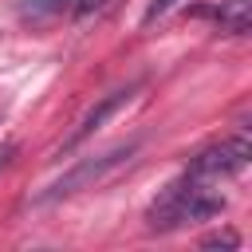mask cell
I'll return each instance as SVG.
<instances>
[{
  "label": "cell",
  "mask_w": 252,
  "mask_h": 252,
  "mask_svg": "<svg viewBox=\"0 0 252 252\" xmlns=\"http://www.w3.org/2000/svg\"><path fill=\"white\" fill-rule=\"evenodd\" d=\"M134 150H138V142H126V146H114V150H106V154H98V158H87V161H79L71 173H63L39 201H59V197H71V193H79V189H87V185H98L106 173H114L118 165H126L130 158H134Z\"/></svg>",
  "instance_id": "cell-2"
},
{
  "label": "cell",
  "mask_w": 252,
  "mask_h": 252,
  "mask_svg": "<svg viewBox=\"0 0 252 252\" xmlns=\"http://www.w3.org/2000/svg\"><path fill=\"white\" fill-rule=\"evenodd\" d=\"M201 248H240V236L236 232H213L201 240Z\"/></svg>",
  "instance_id": "cell-7"
},
{
  "label": "cell",
  "mask_w": 252,
  "mask_h": 252,
  "mask_svg": "<svg viewBox=\"0 0 252 252\" xmlns=\"http://www.w3.org/2000/svg\"><path fill=\"white\" fill-rule=\"evenodd\" d=\"M134 91H138V83H130V87H118V91L102 94V98H98V102H94V106L83 114V122H79V126L67 134V142L59 146V158H63V154H71L75 146H83V142H87V138H91V134H94V130H98V126H102V122H106L114 110H122V106L134 98Z\"/></svg>",
  "instance_id": "cell-4"
},
{
  "label": "cell",
  "mask_w": 252,
  "mask_h": 252,
  "mask_svg": "<svg viewBox=\"0 0 252 252\" xmlns=\"http://www.w3.org/2000/svg\"><path fill=\"white\" fill-rule=\"evenodd\" d=\"M106 4H110V0H79V4H75V20H91V16L102 12Z\"/></svg>",
  "instance_id": "cell-9"
},
{
  "label": "cell",
  "mask_w": 252,
  "mask_h": 252,
  "mask_svg": "<svg viewBox=\"0 0 252 252\" xmlns=\"http://www.w3.org/2000/svg\"><path fill=\"white\" fill-rule=\"evenodd\" d=\"M59 12H67V0H28V4H20L24 20H47V16H59Z\"/></svg>",
  "instance_id": "cell-6"
},
{
  "label": "cell",
  "mask_w": 252,
  "mask_h": 252,
  "mask_svg": "<svg viewBox=\"0 0 252 252\" xmlns=\"http://www.w3.org/2000/svg\"><path fill=\"white\" fill-rule=\"evenodd\" d=\"M12 154H16V146H12V142H8V146H0V169L12 161Z\"/></svg>",
  "instance_id": "cell-10"
},
{
  "label": "cell",
  "mask_w": 252,
  "mask_h": 252,
  "mask_svg": "<svg viewBox=\"0 0 252 252\" xmlns=\"http://www.w3.org/2000/svg\"><path fill=\"white\" fill-rule=\"evenodd\" d=\"M248 158H252V142H248V134L240 130V134H232V138L201 150V154L193 158L189 173H193V177H232V173H244Z\"/></svg>",
  "instance_id": "cell-3"
},
{
  "label": "cell",
  "mask_w": 252,
  "mask_h": 252,
  "mask_svg": "<svg viewBox=\"0 0 252 252\" xmlns=\"http://www.w3.org/2000/svg\"><path fill=\"white\" fill-rule=\"evenodd\" d=\"M220 209H224V197H220L217 189H209L205 177L185 173V177H177V181L150 205L146 224H150L154 232H173V228H181V224L209 220V217H217Z\"/></svg>",
  "instance_id": "cell-1"
},
{
  "label": "cell",
  "mask_w": 252,
  "mask_h": 252,
  "mask_svg": "<svg viewBox=\"0 0 252 252\" xmlns=\"http://www.w3.org/2000/svg\"><path fill=\"white\" fill-rule=\"evenodd\" d=\"M224 35H244L252 28V0H220L217 8H205Z\"/></svg>",
  "instance_id": "cell-5"
},
{
  "label": "cell",
  "mask_w": 252,
  "mask_h": 252,
  "mask_svg": "<svg viewBox=\"0 0 252 252\" xmlns=\"http://www.w3.org/2000/svg\"><path fill=\"white\" fill-rule=\"evenodd\" d=\"M177 4H181V0H150V4H146V16H142V20H146V24H154V20H161L165 12H173Z\"/></svg>",
  "instance_id": "cell-8"
}]
</instances>
